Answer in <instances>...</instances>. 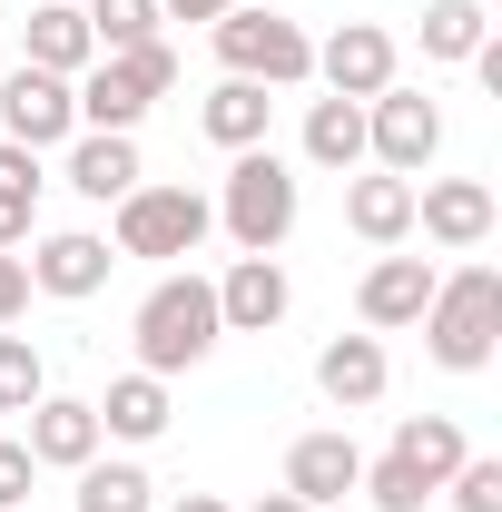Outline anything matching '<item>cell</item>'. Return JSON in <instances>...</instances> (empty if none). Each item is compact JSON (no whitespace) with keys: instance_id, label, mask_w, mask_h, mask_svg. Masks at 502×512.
Listing matches in <instances>:
<instances>
[{"instance_id":"1","label":"cell","mask_w":502,"mask_h":512,"mask_svg":"<svg viewBox=\"0 0 502 512\" xmlns=\"http://www.w3.org/2000/svg\"><path fill=\"white\" fill-rule=\"evenodd\" d=\"M424 355L443 375H483L502 345V266H463V276H434V306H424Z\"/></svg>"},{"instance_id":"2","label":"cell","mask_w":502,"mask_h":512,"mask_svg":"<svg viewBox=\"0 0 502 512\" xmlns=\"http://www.w3.org/2000/svg\"><path fill=\"white\" fill-rule=\"evenodd\" d=\"M227 325H217V286L207 276H158L148 286V306H138V375H188L207 365V345H217Z\"/></svg>"},{"instance_id":"3","label":"cell","mask_w":502,"mask_h":512,"mask_svg":"<svg viewBox=\"0 0 502 512\" xmlns=\"http://www.w3.org/2000/svg\"><path fill=\"white\" fill-rule=\"evenodd\" d=\"M207 40H217L227 79H256V89H306V79H315V40L296 30V20L256 10V0L217 10V20H207Z\"/></svg>"},{"instance_id":"4","label":"cell","mask_w":502,"mask_h":512,"mask_svg":"<svg viewBox=\"0 0 502 512\" xmlns=\"http://www.w3.org/2000/svg\"><path fill=\"white\" fill-rule=\"evenodd\" d=\"M168 89H178V50H168V40L109 50V60H89L79 79H69L79 128H138V119H148V99H168Z\"/></svg>"},{"instance_id":"5","label":"cell","mask_w":502,"mask_h":512,"mask_svg":"<svg viewBox=\"0 0 502 512\" xmlns=\"http://www.w3.org/2000/svg\"><path fill=\"white\" fill-rule=\"evenodd\" d=\"M217 227L247 256L286 247V227H296V178H286L276 148H237V168H227V188H217Z\"/></svg>"},{"instance_id":"6","label":"cell","mask_w":502,"mask_h":512,"mask_svg":"<svg viewBox=\"0 0 502 512\" xmlns=\"http://www.w3.org/2000/svg\"><path fill=\"white\" fill-rule=\"evenodd\" d=\"M217 207L197 188H128L119 197V256H197Z\"/></svg>"},{"instance_id":"7","label":"cell","mask_w":502,"mask_h":512,"mask_svg":"<svg viewBox=\"0 0 502 512\" xmlns=\"http://www.w3.org/2000/svg\"><path fill=\"white\" fill-rule=\"evenodd\" d=\"M0 138L10 148H69L79 138V99H69V79H50V69H10L0 79Z\"/></svg>"},{"instance_id":"8","label":"cell","mask_w":502,"mask_h":512,"mask_svg":"<svg viewBox=\"0 0 502 512\" xmlns=\"http://www.w3.org/2000/svg\"><path fill=\"white\" fill-rule=\"evenodd\" d=\"M365 148L384 158V178H414L443 148V109L424 89H375V99H365Z\"/></svg>"},{"instance_id":"9","label":"cell","mask_w":502,"mask_h":512,"mask_svg":"<svg viewBox=\"0 0 502 512\" xmlns=\"http://www.w3.org/2000/svg\"><path fill=\"white\" fill-rule=\"evenodd\" d=\"M315 79H325L335 99H375V89H394V30L345 20L335 40H315Z\"/></svg>"},{"instance_id":"10","label":"cell","mask_w":502,"mask_h":512,"mask_svg":"<svg viewBox=\"0 0 502 512\" xmlns=\"http://www.w3.org/2000/svg\"><path fill=\"white\" fill-rule=\"evenodd\" d=\"M493 188L483 178H434V188H414V227L434 237V247H453V256H473L483 237H493Z\"/></svg>"},{"instance_id":"11","label":"cell","mask_w":502,"mask_h":512,"mask_svg":"<svg viewBox=\"0 0 502 512\" xmlns=\"http://www.w3.org/2000/svg\"><path fill=\"white\" fill-rule=\"evenodd\" d=\"M365 483V453H355V434H296L286 444V493L306 512H325V503H345Z\"/></svg>"},{"instance_id":"12","label":"cell","mask_w":502,"mask_h":512,"mask_svg":"<svg viewBox=\"0 0 502 512\" xmlns=\"http://www.w3.org/2000/svg\"><path fill=\"white\" fill-rule=\"evenodd\" d=\"M424 306H434V266H424V256H375V266H365V286H355L365 335H394V325H414Z\"/></svg>"},{"instance_id":"13","label":"cell","mask_w":502,"mask_h":512,"mask_svg":"<svg viewBox=\"0 0 502 512\" xmlns=\"http://www.w3.org/2000/svg\"><path fill=\"white\" fill-rule=\"evenodd\" d=\"M109 237H89V227H60V237H40V256H30V286L40 296H99L109 286Z\"/></svg>"},{"instance_id":"14","label":"cell","mask_w":502,"mask_h":512,"mask_svg":"<svg viewBox=\"0 0 502 512\" xmlns=\"http://www.w3.org/2000/svg\"><path fill=\"white\" fill-rule=\"evenodd\" d=\"M276 316H286V266H276V256H237V266L217 276V325H227V335H266Z\"/></svg>"},{"instance_id":"15","label":"cell","mask_w":502,"mask_h":512,"mask_svg":"<svg viewBox=\"0 0 502 512\" xmlns=\"http://www.w3.org/2000/svg\"><path fill=\"white\" fill-rule=\"evenodd\" d=\"M69 188L99 197V207H119V197L138 188V138H128V128H79V138H69Z\"/></svg>"},{"instance_id":"16","label":"cell","mask_w":502,"mask_h":512,"mask_svg":"<svg viewBox=\"0 0 502 512\" xmlns=\"http://www.w3.org/2000/svg\"><path fill=\"white\" fill-rule=\"evenodd\" d=\"M315 394H325L335 414L384 404V345H375V335H335V345L315 355Z\"/></svg>"},{"instance_id":"17","label":"cell","mask_w":502,"mask_h":512,"mask_svg":"<svg viewBox=\"0 0 502 512\" xmlns=\"http://www.w3.org/2000/svg\"><path fill=\"white\" fill-rule=\"evenodd\" d=\"M20 40H30V69H50V79H79V69L99 60V40H89V10H79V0H40V10L20 20Z\"/></svg>"},{"instance_id":"18","label":"cell","mask_w":502,"mask_h":512,"mask_svg":"<svg viewBox=\"0 0 502 512\" xmlns=\"http://www.w3.org/2000/svg\"><path fill=\"white\" fill-rule=\"evenodd\" d=\"M30 463H60V473L99 463V414H89L79 394H40V404H30Z\"/></svg>"},{"instance_id":"19","label":"cell","mask_w":502,"mask_h":512,"mask_svg":"<svg viewBox=\"0 0 502 512\" xmlns=\"http://www.w3.org/2000/svg\"><path fill=\"white\" fill-rule=\"evenodd\" d=\"M345 227H355V237H365V247H404V237H414V178H355V188H345Z\"/></svg>"},{"instance_id":"20","label":"cell","mask_w":502,"mask_h":512,"mask_svg":"<svg viewBox=\"0 0 502 512\" xmlns=\"http://www.w3.org/2000/svg\"><path fill=\"white\" fill-rule=\"evenodd\" d=\"M89 414H99V434H119V444H158V434H168V375H119L109 404H89Z\"/></svg>"},{"instance_id":"21","label":"cell","mask_w":502,"mask_h":512,"mask_svg":"<svg viewBox=\"0 0 502 512\" xmlns=\"http://www.w3.org/2000/svg\"><path fill=\"white\" fill-rule=\"evenodd\" d=\"M266 109H276V99H266L256 79H217V89H207V109H197V128L237 158V148H266Z\"/></svg>"},{"instance_id":"22","label":"cell","mask_w":502,"mask_h":512,"mask_svg":"<svg viewBox=\"0 0 502 512\" xmlns=\"http://www.w3.org/2000/svg\"><path fill=\"white\" fill-rule=\"evenodd\" d=\"M384 453H394V463H414V473H424V483L443 493V473H453V463H463L473 444H463V424H453V414H404Z\"/></svg>"},{"instance_id":"23","label":"cell","mask_w":502,"mask_h":512,"mask_svg":"<svg viewBox=\"0 0 502 512\" xmlns=\"http://www.w3.org/2000/svg\"><path fill=\"white\" fill-rule=\"evenodd\" d=\"M306 158L315 168H355V158H365V99H335V89H325L306 109Z\"/></svg>"},{"instance_id":"24","label":"cell","mask_w":502,"mask_h":512,"mask_svg":"<svg viewBox=\"0 0 502 512\" xmlns=\"http://www.w3.org/2000/svg\"><path fill=\"white\" fill-rule=\"evenodd\" d=\"M30 227H40V148L0 138V247H30Z\"/></svg>"},{"instance_id":"25","label":"cell","mask_w":502,"mask_h":512,"mask_svg":"<svg viewBox=\"0 0 502 512\" xmlns=\"http://www.w3.org/2000/svg\"><path fill=\"white\" fill-rule=\"evenodd\" d=\"M483 40V0H424V60H473Z\"/></svg>"},{"instance_id":"26","label":"cell","mask_w":502,"mask_h":512,"mask_svg":"<svg viewBox=\"0 0 502 512\" xmlns=\"http://www.w3.org/2000/svg\"><path fill=\"white\" fill-rule=\"evenodd\" d=\"M79 512H158L138 463H79Z\"/></svg>"},{"instance_id":"27","label":"cell","mask_w":502,"mask_h":512,"mask_svg":"<svg viewBox=\"0 0 502 512\" xmlns=\"http://www.w3.org/2000/svg\"><path fill=\"white\" fill-rule=\"evenodd\" d=\"M89 40H99V60L158 40V0H89Z\"/></svg>"},{"instance_id":"28","label":"cell","mask_w":502,"mask_h":512,"mask_svg":"<svg viewBox=\"0 0 502 512\" xmlns=\"http://www.w3.org/2000/svg\"><path fill=\"white\" fill-rule=\"evenodd\" d=\"M50 394V375H40V345L30 335H0V414H30Z\"/></svg>"},{"instance_id":"29","label":"cell","mask_w":502,"mask_h":512,"mask_svg":"<svg viewBox=\"0 0 502 512\" xmlns=\"http://www.w3.org/2000/svg\"><path fill=\"white\" fill-rule=\"evenodd\" d=\"M355 493H365L375 512H424V503H434V483H424L414 463H394V453H384V463H365V483H355Z\"/></svg>"},{"instance_id":"30","label":"cell","mask_w":502,"mask_h":512,"mask_svg":"<svg viewBox=\"0 0 502 512\" xmlns=\"http://www.w3.org/2000/svg\"><path fill=\"white\" fill-rule=\"evenodd\" d=\"M443 493H453V512H502V463L493 453H463V463L443 473Z\"/></svg>"},{"instance_id":"31","label":"cell","mask_w":502,"mask_h":512,"mask_svg":"<svg viewBox=\"0 0 502 512\" xmlns=\"http://www.w3.org/2000/svg\"><path fill=\"white\" fill-rule=\"evenodd\" d=\"M30 473H40V463H30V444H10V434H0V512L30 503Z\"/></svg>"},{"instance_id":"32","label":"cell","mask_w":502,"mask_h":512,"mask_svg":"<svg viewBox=\"0 0 502 512\" xmlns=\"http://www.w3.org/2000/svg\"><path fill=\"white\" fill-rule=\"evenodd\" d=\"M20 306H30V256H20V247H0V325L20 316Z\"/></svg>"},{"instance_id":"33","label":"cell","mask_w":502,"mask_h":512,"mask_svg":"<svg viewBox=\"0 0 502 512\" xmlns=\"http://www.w3.org/2000/svg\"><path fill=\"white\" fill-rule=\"evenodd\" d=\"M168 20H217V10H237V0H158Z\"/></svg>"},{"instance_id":"34","label":"cell","mask_w":502,"mask_h":512,"mask_svg":"<svg viewBox=\"0 0 502 512\" xmlns=\"http://www.w3.org/2000/svg\"><path fill=\"white\" fill-rule=\"evenodd\" d=\"M168 512H227V503H217V493H178Z\"/></svg>"},{"instance_id":"35","label":"cell","mask_w":502,"mask_h":512,"mask_svg":"<svg viewBox=\"0 0 502 512\" xmlns=\"http://www.w3.org/2000/svg\"><path fill=\"white\" fill-rule=\"evenodd\" d=\"M256 512H306V503H296V493H256Z\"/></svg>"}]
</instances>
